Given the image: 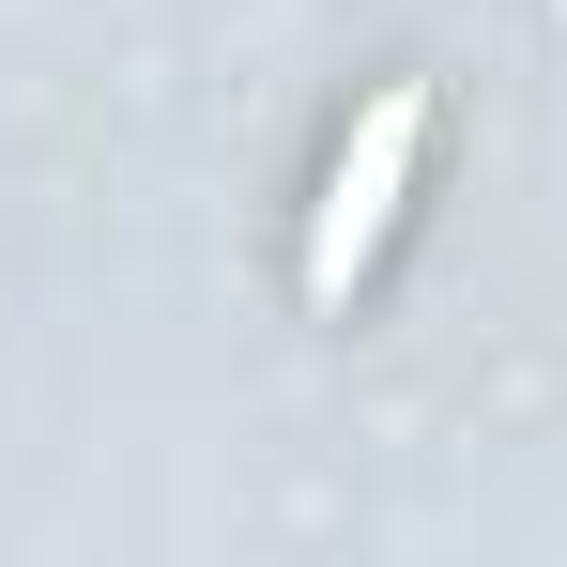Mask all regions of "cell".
Instances as JSON below:
<instances>
[{"mask_svg": "<svg viewBox=\"0 0 567 567\" xmlns=\"http://www.w3.org/2000/svg\"><path fill=\"white\" fill-rule=\"evenodd\" d=\"M414 154H430V93L383 78L353 107V138H338V169H322V215H307V307H353V277L383 261V230L414 199Z\"/></svg>", "mask_w": 567, "mask_h": 567, "instance_id": "cell-1", "label": "cell"}]
</instances>
